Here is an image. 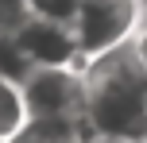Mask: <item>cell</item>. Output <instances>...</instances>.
Instances as JSON below:
<instances>
[{
  "label": "cell",
  "instance_id": "cell-7",
  "mask_svg": "<svg viewBox=\"0 0 147 143\" xmlns=\"http://www.w3.org/2000/svg\"><path fill=\"white\" fill-rule=\"evenodd\" d=\"M0 74L16 77V81H23L31 74V58L23 54V46H20L16 35H0Z\"/></svg>",
  "mask_w": 147,
  "mask_h": 143
},
{
  "label": "cell",
  "instance_id": "cell-10",
  "mask_svg": "<svg viewBox=\"0 0 147 143\" xmlns=\"http://www.w3.org/2000/svg\"><path fill=\"white\" fill-rule=\"evenodd\" d=\"M132 46H136V54H140V62L147 66V19L136 27V35H132Z\"/></svg>",
  "mask_w": 147,
  "mask_h": 143
},
{
  "label": "cell",
  "instance_id": "cell-5",
  "mask_svg": "<svg viewBox=\"0 0 147 143\" xmlns=\"http://www.w3.org/2000/svg\"><path fill=\"white\" fill-rule=\"evenodd\" d=\"M85 120H27V128L8 143H89Z\"/></svg>",
  "mask_w": 147,
  "mask_h": 143
},
{
  "label": "cell",
  "instance_id": "cell-3",
  "mask_svg": "<svg viewBox=\"0 0 147 143\" xmlns=\"http://www.w3.org/2000/svg\"><path fill=\"white\" fill-rule=\"evenodd\" d=\"M31 120H85V74L81 66H31L23 77Z\"/></svg>",
  "mask_w": 147,
  "mask_h": 143
},
{
  "label": "cell",
  "instance_id": "cell-4",
  "mask_svg": "<svg viewBox=\"0 0 147 143\" xmlns=\"http://www.w3.org/2000/svg\"><path fill=\"white\" fill-rule=\"evenodd\" d=\"M23 54L31 58V66H85L78 50V35H74V23H58V19H47V15H27L20 31Z\"/></svg>",
  "mask_w": 147,
  "mask_h": 143
},
{
  "label": "cell",
  "instance_id": "cell-9",
  "mask_svg": "<svg viewBox=\"0 0 147 143\" xmlns=\"http://www.w3.org/2000/svg\"><path fill=\"white\" fill-rule=\"evenodd\" d=\"M27 15H31L27 0H0V35H16L27 23Z\"/></svg>",
  "mask_w": 147,
  "mask_h": 143
},
{
  "label": "cell",
  "instance_id": "cell-2",
  "mask_svg": "<svg viewBox=\"0 0 147 143\" xmlns=\"http://www.w3.org/2000/svg\"><path fill=\"white\" fill-rule=\"evenodd\" d=\"M140 23H143V4L140 0H78L74 35H78L81 58L89 62L97 54L112 50V46L128 43Z\"/></svg>",
  "mask_w": 147,
  "mask_h": 143
},
{
  "label": "cell",
  "instance_id": "cell-1",
  "mask_svg": "<svg viewBox=\"0 0 147 143\" xmlns=\"http://www.w3.org/2000/svg\"><path fill=\"white\" fill-rule=\"evenodd\" d=\"M81 74H85L89 132L147 143V66L140 62L132 39L89 58Z\"/></svg>",
  "mask_w": 147,
  "mask_h": 143
},
{
  "label": "cell",
  "instance_id": "cell-8",
  "mask_svg": "<svg viewBox=\"0 0 147 143\" xmlns=\"http://www.w3.org/2000/svg\"><path fill=\"white\" fill-rule=\"evenodd\" d=\"M31 15H47V19H58V23H74L78 15V0H27Z\"/></svg>",
  "mask_w": 147,
  "mask_h": 143
},
{
  "label": "cell",
  "instance_id": "cell-11",
  "mask_svg": "<svg viewBox=\"0 0 147 143\" xmlns=\"http://www.w3.org/2000/svg\"><path fill=\"white\" fill-rule=\"evenodd\" d=\"M89 143H132V139H112V136H89Z\"/></svg>",
  "mask_w": 147,
  "mask_h": 143
},
{
  "label": "cell",
  "instance_id": "cell-6",
  "mask_svg": "<svg viewBox=\"0 0 147 143\" xmlns=\"http://www.w3.org/2000/svg\"><path fill=\"white\" fill-rule=\"evenodd\" d=\"M31 112H27V97H23V81L0 74V143L16 139L27 128Z\"/></svg>",
  "mask_w": 147,
  "mask_h": 143
},
{
  "label": "cell",
  "instance_id": "cell-12",
  "mask_svg": "<svg viewBox=\"0 0 147 143\" xmlns=\"http://www.w3.org/2000/svg\"><path fill=\"white\" fill-rule=\"evenodd\" d=\"M143 19H147V8H143Z\"/></svg>",
  "mask_w": 147,
  "mask_h": 143
}]
</instances>
